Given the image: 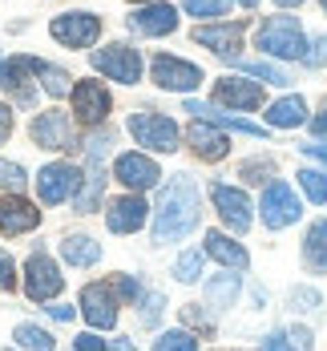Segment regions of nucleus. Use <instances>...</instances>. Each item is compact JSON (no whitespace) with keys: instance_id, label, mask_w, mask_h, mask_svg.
I'll return each mask as SVG.
<instances>
[{"instance_id":"34","label":"nucleus","mask_w":327,"mask_h":351,"mask_svg":"<svg viewBox=\"0 0 327 351\" xmlns=\"http://www.w3.org/2000/svg\"><path fill=\"white\" fill-rule=\"evenodd\" d=\"M0 186L21 190V186H25V170H21L16 162H0Z\"/></svg>"},{"instance_id":"18","label":"nucleus","mask_w":327,"mask_h":351,"mask_svg":"<svg viewBox=\"0 0 327 351\" xmlns=\"http://www.w3.org/2000/svg\"><path fill=\"white\" fill-rule=\"evenodd\" d=\"M113 170H117V182H125L130 190H149V186H158V178H162V170H158L149 158H142V154H121Z\"/></svg>"},{"instance_id":"33","label":"nucleus","mask_w":327,"mask_h":351,"mask_svg":"<svg viewBox=\"0 0 327 351\" xmlns=\"http://www.w3.org/2000/svg\"><path fill=\"white\" fill-rule=\"evenodd\" d=\"M198 271H202V254H198V250H186L178 263H174V275H178L182 282H194Z\"/></svg>"},{"instance_id":"52","label":"nucleus","mask_w":327,"mask_h":351,"mask_svg":"<svg viewBox=\"0 0 327 351\" xmlns=\"http://www.w3.org/2000/svg\"><path fill=\"white\" fill-rule=\"evenodd\" d=\"M142 4H145V0H142Z\"/></svg>"},{"instance_id":"31","label":"nucleus","mask_w":327,"mask_h":351,"mask_svg":"<svg viewBox=\"0 0 327 351\" xmlns=\"http://www.w3.org/2000/svg\"><path fill=\"white\" fill-rule=\"evenodd\" d=\"M154 351H198V343H194L190 331H166V335L154 343Z\"/></svg>"},{"instance_id":"21","label":"nucleus","mask_w":327,"mask_h":351,"mask_svg":"<svg viewBox=\"0 0 327 351\" xmlns=\"http://www.w3.org/2000/svg\"><path fill=\"white\" fill-rule=\"evenodd\" d=\"M206 254L218 258L222 267H230V271H247V263H251V254L243 246L234 243V239H226V234H218V230L206 234Z\"/></svg>"},{"instance_id":"9","label":"nucleus","mask_w":327,"mask_h":351,"mask_svg":"<svg viewBox=\"0 0 327 351\" xmlns=\"http://www.w3.org/2000/svg\"><path fill=\"white\" fill-rule=\"evenodd\" d=\"M77 166L69 162H53V166H45L40 178H36V190H40V202L45 206H57V202H65L73 190H77Z\"/></svg>"},{"instance_id":"23","label":"nucleus","mask_w":327,"mask_h":351,"mask_svg":"<svg viewBox=\"0 0 327 351\" xmlns=\"http://www.w3.org/2000/svg\"><path fill=\"white\" fill-rule=\"evenodd\" d=\"M303 263L315 271V275H327V218H319L307 239H303Z\"/></svg>"},{"instance_id":"16","label":"nucleus","mask_w":327,"mask_h":351,"mask_svg":"<svg viewBox=\"0 0 327 351\" xmlns=\"http://www.w3.org/2000/svg\"><path fill=\"white\" fill-rule=\"evenodd\" d=\"M174 25H178V12L170 4H142L130 16V29L142 36H166V33H174Z\"/></svg>"},{"instance_id":"5","label":"nucleus","mask_w":327,"mask_h":351,"mask_svg":"<svg viewBox=\"0 0 327 351\" xmlns=\"http://www.w3.org/2000/svg\"><path fill=\"white\" fill-rule=\"evenodd\" d=\"M49 33H53V40H61L69 49H89L101 36V21L93 12H65L49 25Z\"/></svg>"},{"instance_id":"38","label":"nucleus","mask_w":327,"mask_h":351,"mask_svg":"<svg viewBox=\"0 0 327 351\" xmlns=\"http://www.w3.org/2000/svg\"><path fill=\"white\" fill-rule=\"evenodd\" d=\"M73 351H109L106 348V339H97V335H77V343H73Z\"/></svg>"},{"instance_id":"51","label":"nucleus","mask_w":327,"mask_h":351,"mask_svg":"<svg viewBox=\"0 0 327 351\" xmlns=\"http://www.w3.org/2000/svg\"><path fill=\"white\" fill-rule=\"evenodd\" d=\"M319 4H324V12H327V0H319Z\"/></svg>"},{"instance_id":"27","label":"nucleus","mask_w":327,"mask_h":351,"mask_svg":"<svg viewBox=\"0 0 327 351\" xmlns=\"http://www.w3.org/2000/svg\"><path fill=\"white\" fill-rule=\"evenodd\" d=\"M36 77H40V85L49 89V97H69L73 93V85H69V73L65 69H57V65H36Z\"/></svg>"},{"instance_id":"6","label":"nucleus","mask_w":327,"mask_h":351,"mask_svg":"<svg viewBox=\"0 0 327 351\" xmlns=\"http://www.w3.org/2000/svg\"><path fill=\"white\" fill-rule=\"evenodd\" d=\"M61 287H65V279H61V271H57V263H53L49 254H33V258L25 263V291H29L33 303L57 299Z\"/></svg>"},{"instance_id":"46","label":"nucleus","mask_w":327,"mask_h":351,"mask_svg":"<svg viewBox=\"0 0 327 351\" xmlns=\"http://www.w3.org/2000/svg\"><path fill=\"white\" fill-rule=\"evenodd\" d=\"M303 154H307V158H319V162H327V145H303Z\"/></svg>"},{"instance_id":"50","label":"nucleus","mask_w":327,"mask_h":351,"mask_svg":"<svg viewBox=\"0 0 327 351\" xmlns=\"http://www.w3.org/2000/svg\"><path fill=\"white\" fill-rule=\"evenodd\" d=\"M239 4H243V8H254V4H258V0H239Z\"/></svg>"},{"instance_id":"29","label":"nucleus","mask_w":327,"mask_h":351,"mask_svg":"<svg viewBox=\"0 0 327 351\" xmlns=\"http://www.w3.org/2000/svg\"><path fill=\"white\" fill-rule=\"evenodd\" d=\"M299 186H303V194L311 202H327V174L324 170H303L299 174Z\"/></svg>"},{"instance_id":"12","label":"nucleus","mask_w":327,"mask_h":351,"mask_svg":"<svg viewBox=\"0 0 327 351\" xmlns=\"http://www.w3.org/2000/svg\"><path fill=\"white\" fill-rule=\"evenodd\" d=\"M33 141H36V145H45V149H69V145H73L69 113H57V109L40 113V117L33 121Z\"/></svg>"},{"instance_id":"17","label":"nucleus","mask_w":327,"mask_h":351,"mask_svg":"<svg viewBox=\"0 0 327 351\" xmlns=\"http://www.w3.org/2000/svg\"><path fill=\"white\" fill-rule=\"evenodd\" d=\"M36 222H40V210H36L33 202H25V198H16V194L0 198V230H4V234L36 230Z\"/></svg>"},{"instance_id":"45","label":"nucleus","mask_w":327,"mask_h":351,"mask_svg":"<svg viewBox=\"0 0 327 351\" xmlns=\"http://www.w3.org/2000/svg\"><path fill=\"white\" fill-rule=\"evenodd\" d=\"M106 348H109V351H138L130 339H106Z\"/></svg>"},{"instance_id":"7","label":"nucleus","mask_w":327,"mask_h":351,"mask_svg":"<svg viewBox=\"0 0 327 351\" xmlns=\"http://www.w3.org/2000/svg\"><path fill=\"white\" fill-rule=\"evenodd\" d=\"M299 214H303V206H299L295 190L283 186V182H271L267 194H263V222H267L271 230H283L291 222H299Z\"/></svg>"},{"instance_id":"35","label":"nucleus","mask_w":327,"mask_h":351,"mask_svg":"<svg viewBox=\"0 0 327 351\" xmlns=\"http://www.w3.org/2000/svg\"><path fill=\"white\" fill-rule=\"evenodd\" d=\"M162 307H166V299H162L158 291H154V295H145V311H142V323H145V327H154V323L162 319Z\"/></svg>"},{"instance_id":"11","label":"nucleus","mask_w":327,"mask_h":351,"mask_svg":"<svg viewBox=\"0 0 327 351\" xmlns=\"http://www.w3.org/2000/svg\"><path fill=\"white\" fill-rule=\"evenodd\" d=\"M81 315L89 319L93 327H113L117 323V303H113L109 282H89L81 291Z\"/></svg>"},{"instance_id":"13","label":"nucleus","mask_w":327,"mask_h":351,"mask_svg":"<svg viewBox=\"0 0 327 351\" xmlns=\"http://www.w3.org/2000/svg\"><path fill=\"white\" fill-rule=\"evenodd\" d=\"M194 40L215 49L222 61H239V49H243V25H202L194 29Z\"/></svg>"},{"instance_id":"28","label":"nucleus","mask_w":327,"mask_h":351,"mask_svg":"<svg viewBox=\"0 0 327 351\" xmlns=\"http://www.w3.org/2000/svg\"><path fill=\"white\" fill-rule=\"evenodd\" d=\"M12 339H16L25 351H53V335L40 331V327H33V323H21V327L12 331Z\"/></svg>"},{"instance_id":"24","label":"nucleus","mask_w":327,"mask_h":351,"mask_svg":"<svg viewBox=\"0 0 327 351\" xmlns=\"http://www.w3.org/2000/svg\"><path fill=\"white\" fill-rule=\"evenodd\" d=\"M267 121H271L275 130H295V125H303V121H307L303 97H283V101H275L271 113H267Z\"/></svg>"},{"instance_id":"47","label":"nucleus","mask_w":327,"mask_h":351,"mask_svg":"<svg viewBox=\"0 0 327 351\" xmlns=\"http://www.w3.org/2000/svg\"><path fill=\"white\" fill-rule=\"evenodd\" d=\"M49 311L61 319V323H65V319H73V307H49Z\"/></svg>"},{"instance_id":"4","label":"nucleus","mask_w":327,"mask_h":351,"mask_svg":"<svg viewBox=\"0 0 327 351\" xmlns=\"http://www.w3.org/2000/svg\"><path fill=\"white\" fill-rule=\"evenodd\" d=\"M93 69L109 73V77L121 81V85H138V81H142V57H138V49H130V45H109V49H97V53H93Z\"/></svg>"},{"instance_id":"1","label":"nucleus","mask_w":327,"mask_h":351,"mask_svg":"<svg viewBox=\"0 0 327 351\" xmlns=\"http://www.w3.org/2000/svg\"><path fill=\"white\" fill-rule=\"evenodd\" d=\"M198 186L186 174H178L166 190H162V202H158V214H154V243H178L186 239L194 226H198Z\"/></svg>"},{"instance_id":"2","label":"nucleus","mask_w":327,"mask_h":351,"mask_svg":"<svg viewBox=\"0 0 327 351\" xmlns=\"http://www.w3.org/2000/svg\"><path fill=\"white\" fill-rule=\"evenodd\" d=\"M258 49L267 57H283V61H299L307 57V36L299 29L295 16H271L263 29H258Z\"/></svg>"},{"instance_id":"3","label":"nucleus","mask_w":327,"mask_h":351,"mask_svg":"<svg viewBox=\"0 0 327 351\" xmlns=\"http://www.w3.org/2000/svg\"><path fill=\"white\" fill-rule=\"evenodd\" d=\"M130 134L142 141L145 149H158V154H174L178 149V125L162 113H134L130 117Z\"/></svg>"},{"instance_id":"32","label":"nucleus","mask_w":327,"mask_h":351,"mask_svg":"<svg viewBox=\"0 0 327 351\" xmlns=\"http://www.w3.org/2000/svg\"><path fill=\"white\" fill-rule=\"evenodd\" d=\"M182 8L190 16H222L230 8V0H182Z\"/></svg>"},{"instance_id":"48","label":"nucleus","mask_w":327,"mask_h":351,"mask_svg":"<svg viewBox=\"0 0 327 351\" xmlns=\"http://www.w3.org/2000/svg\"><path fill=\"white\" fill-rule=\"evenodd\" d=\"M0 85H8V65L0 61Z\"/></svg>"},{"instance_id":"15","label":"nucleus","mask_w":327,"mask_h":351,"mask_svg":"<svg viewBox=\"0 0 327 351\" xmlns=\"http://www.w3.org/2000/svg\"><path fill=\"white\" fill-rule=\"evenodd\" d=\"M145 214H149V206H145L142 198H138V194H125V198H113V202H109L106 222H109L113 234H134V230H142Z\"/></svg>"},{"instance_id":"49","label":"nucleus","mask_w":327,"mask_h":351,"mask_svg":"<svg viewBox=\"0 0 327 351\" xmlns=\"http://www.w3.org/2000/svg\"><path fill=\"white\" fill-rule=\"evenodd\" d=\"M275 4H283V8H295V4H303V0H275Z\"/></svg>"},{"instance_id":"39","label":"nucleus","mask_w":327,"mask_h":351,"mask_svg":"<svg viewBox=\"0 0 327 351\" xmlns=\"http://www.w3.org/2000/svg\"><path fill=\"white\" fill-rule=\"evenodd\" d=\"M263 351H299V348H291L287 335H283V331H275V335H267V339H263Z\"/></svg>"},{"instance_id":"44","label":"nucleus","mask_w":327,"mask_h":351,"mask_svg":"<svg viewBox=\"0 0 327 351\" xmlns=\"http://www.w3.org/2000/svg\"><path fill=\"white\" fill-rule=\"evenodd\" d=\"M311 134H315V138H327V109L315 117V121H311Z\"/></svg>"},{"instance_id":"10","label":"nucleus","mask_w":327,"mask_h":351,"mask_svg":"<svg viewBox=\"0 0 327 351\" xmlns=\"http://www.w3.org/2000/svg\"><path fill=\"white\" fill-rule=\"evenodd\" d=\"M154 81L162 89H178V93H190L198 81H202V69L190 65V61H178V57H154Z\"/></svg>"},{"instance_id":"41","label":"nucleus","mask_w":327,"mask_h":351,"mask_svg":"<svg viewBox=\"0 0 327 351\" xmlns=\"http://www.w3.org/2000/svg\"><path fill=\"white\" fill-rule=\"evenodd\" d=\"M8 134H12V109L0 101V145L8 141Z\"/></svg>"},{"instance_id":"14","label":"nucleus","mask_w":327,"mask_h":351,"mask_svg":"<svg viewBox=\"0 0 327 351\" xmlns=\"http://www.w3.org/2000/svg\"><path fill=\"white\" fill-rule=\"evenodd\" d=\"M215 206L222 214V222L230 226V230H251V198L243 194V190H234V186H215Z\"/></svg>"},{"instance_id":"25","label":"nucleus","mask_w":327,"mask_h":351,"mask_svg":"<svg viewBox=\"0 0 327 351\" xmlns=\"http://www.w3.org/2000/svg\"><path fill=\"white\" fill-rule=\"evenodd\" d=\"M61 254H65V263H73V267H93L101 258V246L93 243V239H85V234H73V239L61 243Z\"/></svg>"},{"instance_id":"8","label":"nucleus","mask_w":327,"mask_h":351,"mask_svg":"<svg viewBox=\"0 0 327 351\" xmlns=\"http://www.w3.org/2000/svg\"><path fill=\"white\" fill-rule=\"evenodd\" d=\"M69 97H73V113H77V121H81V125H97V121H106L109 89L101 85V81H81Z\"/></svg>"},{"instance_id":"43","label":"nucleus","mask_w":327,"mask_h":351,"mask_svg":"<svg viewBox=\"0 0 327 351\" xmlns=\"http://www.w3.org/2000/svg\"><path fill=\"white\" fill-rule=\"evenodd\" d=\"M117 291H121L125 299H138V282L134 279H117Z\"/></svg>"},{"instance_id":"40","label":"nucleus","mask_w":327,"mask_h":351,"mask_svg":"<svg viewBox=\"0 0 327 351\" xmlns=\"http://www.w3.org/2000/svg\"><path fill=\"white\" fill-rule=\"evenodd\" d=\"M287 339H291V343H295L299 351H311V331H303V327H291Z\"/></svg>"},{"instance_id":"19","label":"nucleus","mask_w":327,"mask_h":351,"mask_svg":"<svg viewBox=\"0 0 327 351\" xmlns=\"http://www.w3.org/2000/svg\"><path fill=\"white\" fill-rule=\"evenodd\" d=\"M215 101L230 109H258L263 106V89L254 81H239V77H222L215 85Z\"/></svg>"},{"instance_id":"20","label":"nucleus","mask_w":327,"mask_h":351,"mask_svg":"<svg viewBox=\"0 0 327 351\" xmlns=\"http://www.w3.org/2000/svg\"><path fill=\"white\" fill-rule=\"evenodd\" d=\"M186 141H190V145H194V154H198V158H206V162H222V158H226V149H230L226 134H218L210 121H194V125L186 130Z\"/></svg>"},{"instance_id":"22","label":"nucleus","mask_w":327,"mask_h":351,"mask_svg":"<svg viewBox=\"0 0 327 351\" xmlns=\"http://www.w3.org/2000/svg\"><path fill=\"white\" fill-rule=\"evenodd\" d=\"M186 113H198V117L210 121V125H226V130H239V134H251V138H263V134H267L263 125H251V121H243V117H234V113H218V109L206 106V101H186Z\"/></svg>"},{"instance_id":"37","label":"nucleus","mask_w":327,"mask_h":351,"mask_svg":"<svg viewBox=\"0 0 327 351\" xmlns=\"http://www.w3.org/2000/svg\"><path fill=\"white\" fill-rule=\"evenodd\" d=\"M291 303H295L299 311H315V307H319V295H315V291H295Z\"/></svg>"},{"instance_id":"36","label":"nucleus","mask_w":327,"mask_h":351,"mask_svg":"<svg viewBox=\"0 0 327 351\" xmlns=\"http://www.w3.org/2000/svg\"><path fill=\"white\" fill-rule=\"evenodd\" d=\"M12 282H16V267H12V258L0 250V287H4V291H12Z\"/></svg>"},{"instance_id":"42","label":"nucleus","mask_w":327,"mask_h":351,"mask_svg":"<svg viewBox=\"0 0 327 351\" xmlns=\"http://www.w3.org/2000/svg\"><path fill=\"white\" fill-rule=\"evenodd\" d=\"M303 61H307V65H324V61H327V36H324V40H315V53H307Z\"/></svg>"},{"instance_id":"30","label":"nucleus","mask_w":327,"mask_h":351,"mask_svg":"<svg viewBox=\"0 0 327 351\" xmlns=\"http://www.w3.org/2000/svg\"><path fill=\"white\" fill-rule=\"evenodd\" d=\"M243 73H251L258 81H271V85H291V77L279 65H267V61H243Z\"/></svg>"},{"instance_id":"26","label":"nucleus","mask_w":327,"mask_h":351,"mask_svg":"<svg viewBox=\"0 0 327 351\" xmlns=\"http://www.w3.org/2000/svg\"><path fill=\"white\" fill-rule=\"evenodd\" d=\"M234 299H239V275H218V279L206 282V303H210L215 311L234 307Z\"/></svg>"}]
</instances>
